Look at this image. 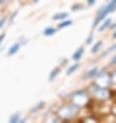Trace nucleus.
<instances>
[{
  "label": "nucleus",
  "mask_w": 116,
  "mask_h": 123,
  "mask_svg": "<svg viewBox=\"0 0 116 123\" xmlns=\"http://www.w3.org/2000/svg\"><path fill=\"white\" fill-rule=\"evenodd\" d=\"M108 13H110V10H108L106 7H103V8H101V12L98 13L96 20H95V27H98V23H101V20H103V18H104V17H106Z\"/></svg>",
  "instance_id": "nucleus-5"
},
{
  "label": "nucleus",
  "mask_w": 116,
  "mask_h": 123,
  "mask_svg": "<svg viewBox=\"0 0 116 123\" xmlns=\"http://www.w3.org/2000/svg\"><path fill=\"white\" fill-rule=\"evenodd\" d=\"M83 52H85V48H83V47H80V48H78L76 52L73 53V60H75V62H78L80 58H81V55H83Z\"/></svg>",
  "instance_id": "nucleus-9"
},
{
  "label": "nucleus",
  "mask_w": 116,
  "mask_h": 123,
  "mask_svg": "<svg viewBox=\"0 0 116 123\" xmlns=\"http://www.w3.org/2000/svg\"><path fill=\"white\" fill-rule=\"evenodd\" d=\"M22 45H23V40H22V42H18V43H15L13 47H10V50H8V55H15V53L18 52V48L22 47Z\"/></svg>",
  "instance_id": "nucleus-7"
},
{
  "label": "nucleus",
  "mask_w": 116,
  "mask_h": 123,
  "mask_svg": "<svg viewBox=\"0 0 116 123\" xmlns=\"http://www.w3.org/2000/svg\"><path fill=\"white\" fill-rule=\"evenodd\" d=\"M81 122H85V123H91V122H98V118H83Z\"/></svg>",
  "instance_id": "nucleus-17"
},
{
  "label": "nucleus",
  "mask_w": 116,
  "mask_h": 123,
  "mask_svg": "<svg viewBox=\"0 0 116 123\" xmlns=\"http://www.w3.org/2000/svg\"><path fill=\"white\" fill-rule=\"evenodd\" d=\"M55 32H57V30H55V28H52V27H50V28H46V30H45V32H43V33H45V35H53V33H55Z\"/></svg>",
  "instance_id": "nucleus-15"
},
{
  "label": "nucleus",
  "mask_w": 116,
  "mask_h": 123,
  "mask_svg": "<svg viewBox=\"0 0 116 123\" xmlns=\"http://www.w3.org/2000/svg\"><path fill=\"white\" fill-rule=\"evenodd\" d=\"M60 70H61L60 67H55V68L52 70V73H50V77H48V80H50V82H53V80L57 78V75L60 73Z\"/></svg>",
  "instance_id": "nucleus-8"
},
{
  "label": "nucleus",
  "mask_w": 116,
  "mask_h": 123,
  "mask_svg": "<svg viewBox=\"0 0 116 123\" xmlns=\"http://www.w3.org/2000/svg\"><path fill=\"white\" fill-rule=\"evenodd\" d=\"M70 25H71V20H63L58 25V30H60V28H65V27H70Z\"/></svg>",
  "instance_id": "nucleus-11"
},
{
  "label": "nucleus",
  "mask_w": 116,
  "mask_h": 123,
  "mask_svg": "<svg viewBox=\"0 0 116 123\" xmlns=\"http://www.w3.org/2000/svg\"><path fill=\"white\" fill-rule=\"evenodd\" d=\"M96 73H98V68H96V67H93V68H90V70L83 75V80H93V78L96 77Z\"/></svg>",
  "instance_id": "nucleus-6"
},
{
  "label": "nucleus",
  "mask_w": 116,
  "mask_h": 123,
  "mask_svg": "<svg viewBox=\"0 0 116 123\" xmlns=\"http://www.w3.org/2000/svg\"><path fill=\"white\" fill-rule=\"evenodd\" d=\"M76 68H78V63H75L73 67H70V68H68V72H66V75H71V73H73V72H75Z\"/></svg>",
  "instance_id": "nucleus-14"
},
{
  "label": "nucleus",
  "mask_w": 116,
  "mask_h": 123,
  "mask_svg": "<svg viewBox=\"0 0 116 123\" xmlns=\"http://www.w3.org/2000/svg\"><path fill=\"white\" fill-rule=\"evenodd\" d=\"M3 38H5V33H0V45H2V42H3Z\"/></svg>",
  "instance_id": "nucleus-18"
},
{
  "label": "nucleus",
  "mask_w": 116,
  "mask_h": 123,
  "mask_svg": "<svg viewBox=\"0 0 116 123\" xmlns=\"http://www.w3.org/2000/svg\"><path fill=\"white\" fill-rule=\"evenodd\" d=\"M8 122H10V123H17V122H20L18 115H12V117H10V118H8Z\"/></svg>",
  "instance_id": "nucleus-13"
},
{
  "label": "nucleus",
  "mask_w": 116,
  "mask_h": 123,
  "mask_svg": "<svg viewBox=\"0 0 116 123\" xmlns=\"http://www.w3.org/2000/svg\"><path fill=\"white\" fill-rule=\"evenodd\" d=\"M3 25H5V20H0V30L3 28Z\"/></svg>",
  "instance_id": "nucleus-19"
},
{
  "label": "nucleus",
  "mask_w": 116,
  "mask_h": 123,
  "mask_svg": "<svg viewBox=\"0 0 116 123\" xmlns=\"http://www.w3.org/2000/svg\"><path fill=\"white\" fill-rule=\"evenodd\" d=\"M101 45H103L101 42H96V43H95V47L91 48V53H98V52H99V48H101Z\"/></svg>",
  "instance_id": "nucleus-10"
},
{
  "label": "nucleus",
  "mask_w": 116,
  "mask_h": 123,
  "mask_svg": "<svg viewBox=\"0 0 116 123\" xmlns=\"http://www.w3.org/2000/svg\"><path fill=\"white\" fill-rule=\"evenodd\" d=\"M53 18H55V20H60V18H66V13H57Z\"/></svg>",
  "instance_id": "nucleus-16"
},
{
  "label": "nucleus",
  "mask_w": 116,
  "mask_h": 123,
  "mask_svg": "<svg viewBox=\"0 0 116 123\" xmlns=\"http://www.w3.org/2000/svg\"><path fill=\"white\" fill-rule=\"evenodd\" d=\"M95 2H96V0H88V5H93Z\"/></svg>",
  "instance_id": "nucleus-20"
},
{
  "label": "nucleus",
  "mask_w": 116,
  "mask_h": 123,
  "mask_svg": "<svg viewBox=\"0 0 116 123\" xmlns=\"http://www.w3.org/2000/svg\"><path fill=\"white\" fill-rule=\"evenodd\" d=\"M35 2H38V0H35Z\"/></svg>",
  "instance_id": "nucleus-22"
},
{
  "label": "nucleus",
  "mask_w": 116,
  "mask_h": 123,
  "mask_svg": "<svg viewBox=\"0 0 116 123\" xmlns=\"http://www.w3.org/2000/svg\"><path fill=\"white\" fill-rule=\"evenodd\" d=\"M90 100H91V97H90L88 90H76L70 95V103L75 105L76 108H86Z\"/></svg>",
  "instance_id": "nucleus-4"
},
{
  "label": "nucleus",
  "mask_w": 116,
  "mask_h": 123,
  "mask_svg": "<svg viewBox=\"0 0 116 123\" xmlns=\"http://www.w3.org/2000/svg\"><path fill=\"white\" fill-rule=\"evenodd\" d=\"M86 106L90 108L91 115H93V117H96L98 120H99V118H103V117H106L108 113H111V111H113V108H111V105L108 103V100H95V98H91L90 103H88Z\"/></svg>",
  "instance_id": "nucleus-1"
},
{
  "label": "nucleus",
  "mask_w": 116,
  "mask_h": 123,
  "mask_svg": "<svg viewBox=\"0 0 116 123\" xmlns=\"http://www.w3.org/2000/svg\"><path fill=\"white\" fill-rule=\"evenodd\" d=\"M88 93L91 98L95 100H108V98H115V90L113 88H108V86H96L91 83V86L88 88Z\"/></svg>",
  "instance_id": "nucleus-3"
},
{
  "label": "nucleus",
  "mask_w": 116,
  "mask_h": 123,
  "mask_svg": "<svg viewBox=\"0 0 116 123\" xmlns=\"http://www.w3.org/2000/svg\"><path fill=\"white\" fill-rule=\"evenodd\" d=\"M111 23H113V20H104V25H101V27H99V30L103 32V30H104V28H108Z\"/></svg>",
  "instance_id": "nucleus-12"
},
{
  "label": "nucleus",
  "mask_w": 116,
  "mask_h": 123,
  "mask_svg": "<svg viewBox=\"0 0 116 123\" xmlns=\"http://www.w3.org/2000/svg\"><path fill=\"white\" fill-rule=\"evenodd\" d=\"M3 2H5V0H0V5H2V3H3Z\"/></svg>",
  "instance_id": "nucleus-21"
},
{
  "label": "nucleus",
  "mask_w": 116,
  "mask_h": 123,
  "mask_svg": "<svg viewBox=\"0 0 116 123\" xmlns=\"http://www.w3.org/2000/svg\"><path fill=\"white\" fill-rule=\"evenodd\" d=\"M78 111H80V108H76L75 105H71V103H63L61 106H58L57 117L61 122H71V120H75L78 117Z\"/></svg>",
  "instance_id": "nucleus-2"
}]
</instances>
